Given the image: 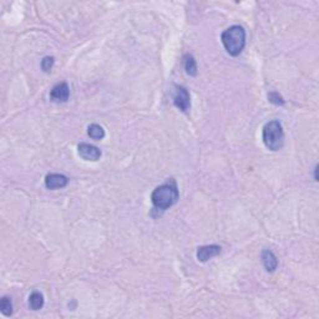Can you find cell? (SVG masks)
Wrapping results in <instances>:
<instances>
[{"mask_svg":"<svg viewBox=\"0 0 319 319\" xmlns=\"http://www.w3.org/2000/svg\"><path fill=\"white\" fill-rule=\"evenodd\" d=\"M180 198L179 187L175 179H170L165 184L160 185L151 193V201L156 210L166 211L177 203Z\"/></svg>","mask_w":319,"mask_h":319,"instance_id":"obj_1","label":"cell"},{"mask_svg":"<svg viewBox=\"0 0 319 319\" xmlns=\"http://www.w3.org/2000/svg\"><path fill=\"white\" fill-rule=\"evenodd\" d=\"M222 44L231 56H238L246 46V30L241 25H233L221 35Z\"/></svg>","mask_w":319,"mask_h":319,"instance_id":"obj_2","label":"cell"},{"mask_svg":"<svg viewBox=\"0 0 319 319\" xmlns=\"http://www.w3.org/2000/svg\"><path fill=\"white\" fill-rule=\"evenodd\" d=\"M262 138L266 147L271 151H279L284 146V131L278 120L267 122L263 127Z\"/></svg>","mask_w":319,"mask_h":319,"instance_id":"obj_3","label":"cell"},{"mask_svg":"<svg viewBox=\"0 0 319 319\" xmlns=\"http://www.w3.org/2000/svg\"><path fill=\"white\" fill-rule=\"evenodd\" d=\"M174 104L177 109L181 111L187 112L191 107V99L190 93L185 86L175 85V95H174Z\"/></svg>","mask_w":319,"mask_h":319,"instance_id":"obj_4","label":"cell"},{"mask_svg":"<svg viewBox=\"0 0 319 319\" xmlns=\"http://www.w3.org/2000/svg\"><path fill=\"white\" fill-rule=\"evenodd\" d=\"M77 152H79L80 157L86 160V161H98L103 155L100 148L90 145V143H80L77 146Z\"/></svg>","mask_w":319,"mask_h":319,"instance_id":"obj_5","label":"cell"},{"mask_svg":"<svg viewBox=\"0 0 319 319\" xmlns=\"http://www.w3.org/2000/svg\"><path fill=\"white\" fill-rule=\"evenodd\" d=\"M70 89L66 83H60L55 85L50 91V100L53 103H66L69 100Z\"/></svg>","mask_w":319,"mask_h":319,"instance_id":"obj_6","label":"cell"},{"mask_svg":"<svg viewBox=\"0 0 319 319\" xmlns=\"http://www.w3.org/2000/svg\"><path fill=\"white\" fill-rule=\"evenodd\" d=\"M222 248L221 246L217 245H208V246H202L197 250V260L200 262H207L211 258L216 257L221 253Z\"/></svg>","mask_w":319,"mask_h":319,"instance_id":"obj_7","label":"cell"},{"mask_svg":"<svg viewBox=\"0 0 319 319\" xmlns=\"http://www.w3.org/2000/svg\"><path fill=\"white\" fill-rule=\"evenodd\" d=\"M69 184V179L65 175L61 174H49L45 177V186L49 190H57V188H64Z\"/></svg>","mask_w":319,"mask_h":319,"instance_id":"obj_8","label":"cell"},{"mask_svg":"<svg viewBox=\"0 0 319 319\" xmlns=\"http://www.w3.org/2000/svg\"><path fill=\"white\" fill-rule=\"evenodd\" d=\"M262 261L263 265H265L267 272H274L278 267V260L274 256V253L269 250H265L262 252Z\"/></svg>","mask_w":319,"mask_h":319,"instance_id":"obj_9","label":"cell"},{"mask_svg":"<svg viewBox=\"0 0 319 319\" xmlns=\"http://www.w3.org/2000/svg\"><path fill=\"white\" fill-rule=\"evenodd\" d=\"M29 307L31 310H40L44 307V295L40 292H33L29 295Z\"/></svg>","mask_w":319,"mask_h":319,"instance_id":"obj_10","label":"cell"},{"mask_svg":"<svg viewBox=\"0 0 319 319\" xmlns=\"http://www.w3.org/2000/svg\"><path fill=\"white\" fill-rule=\"evenodd\" d=\"M88 133L93 140L96 141H100L105 137V130L103 129V126H100L98 124H91L88 127Z\"/></svg>","mask_w":319,"mask_h":319,"instance_id":"obj_11","label":"cell"},{"mask_svg":"<svg viewBox=\"0 0 319 319\" xmlns=\"http://www.w3.org/2000/svg\"><path fill=\"white\" fill-rule=\"evenodd\" d=\"M185 70L191 76L197 75V64H196V60L192 55H186L185 56Z\"/></svg>","mask_w":319,"mask_h":319,"instance_id":"obj_12","label":"cell"},{"mask_svg":"<svg viewBox=\"0 0 319 319\" xmlns=\"http://www.w3.org/2000/svg\"><path fill=\"white\" fill-rule=\"evenodd\" d=\"M0 310H2L3 314L5 317H10L13 314V303L12 299L9 297H3L2 300H0Z\"/></svg>","mask_w":319,"mask_h":319,"instance_id":"obj_13","label":"cell"},{"mask_svg":"<svg viewBox=\"0 0 319 319\" xmlns=\"http://www.w3.org/2000/svg\"><path fill=\"white\" fill-rule=\"evenodd\" d=\"M54 65V57L53 56H45L41 60V69L45 72H49Z\"/></svg>","mask_w":319,"mask_h":319,"instance_id":"obj_14","label":"cell"},{"mask_svg":"<svg viewBox=\"0 0 319 319\" xmlns=\"http://www.w3.org/2000/svg\"><path fill=\"white\" fill-rule=\"evenodd\" d=\"M268 99H269V103L274 104V105H284V100L279 94L277 93H269L268 94Z\"/></svg>","mask_w":319,"mask_h":319,"instance_id":"obj_15","label":"cell"}]
</instances>
